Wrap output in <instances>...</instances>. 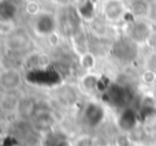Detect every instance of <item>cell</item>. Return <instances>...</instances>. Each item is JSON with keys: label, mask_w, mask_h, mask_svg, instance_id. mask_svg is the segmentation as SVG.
Instances as JSON below:
<instances>
[{"label": "cell", "mask_w": 156, "mask_h": 146, "mask_svg": "<svg viewBox=\"0 0 156 146\" xmlns=\"http://www.w3.org/2000/svg\"><path fill=\"white\" fill-rule=\"evenodd\" d=\"M26 12L29 15H38L40 12V5L37 2H29L26 4Z\"/></svg>", "instance_id": "3"}, {"label": "cell", "mask_w": 156, "mask_h": 146, "mask_svg": "<svg viewBox=\"0 0 156 146\" xmlns=\"http://www.w3.org/2000/svg\"><path fill=\"white\" fill-rule=\"evenodd\" d=\"M0 83L2 86H4L5 89H15L18 87V85L21 83V74L16 70H4L0 74Z\"/></svg>", "instance_id": "2"}, {"label": "cell", "mask_w": 156, "mask_h": 146, "mask_svg": "<svg viewBox=\"0 0 156 146\" xmlns=\"http://www.w3.org/2000/svg\"><path fill=\"white\" fill-rule=\"evenodd\" d=\"M126 12V7L121 0H105L103 4V14L110 21H118Z\"/></svg>", "instance_id": "1"}]
</instances>
